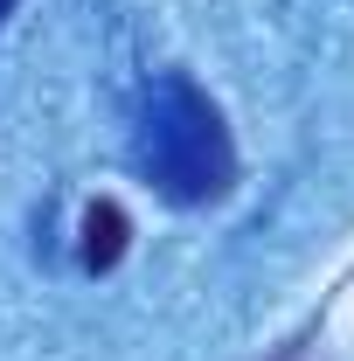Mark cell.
<instances>
[{
  "mask_svg": "<svg viewBox=\"0 0 354 361\" xmlns=\"http://www.w3.org/2000/svg\"><path fill=\"white\" fill-rule=\"evenodd\" d=\"M126 236H133V223H126V209H118L111 195L90 202L84 209V271H111L126 257Z\"/></svg>",
  "mask_w": 354,
  "mask_h": 361,
  "instance_id": "obj_2",
  "label": "cell"
},
{
  "mask_svg": "<svg viewBox=\"0 0 354 361\" xmlns=\"http://www.w3.org/2000/svg\"><path fill=\"white\" fill-rule=\"evenodd\" d=\"M133 160L174 209H209L236 188V139L222 126L216 97L202 84H188L181 70H160L139 90Z\"/></svg>",
  "mask_w": 354,
  "mask_h": 361,
  "instance_id": "obj_1",
  "label": "cell"
},
{
  "mask_svg": "<svg viewBox=\"0 0 354 361\" xmlns=\"http://www.w3.org/2000/svg\"><path fill=\"white\" fill-rule=\"evenodd\" d=\"M14 7H21V0H0V21H7V14H14Z\"/></svg>",
  "mask_w": 354,
  "mask_h": 361,
  "instance_id": "obj_3",
  "label": "cell"
}]
</instances>
